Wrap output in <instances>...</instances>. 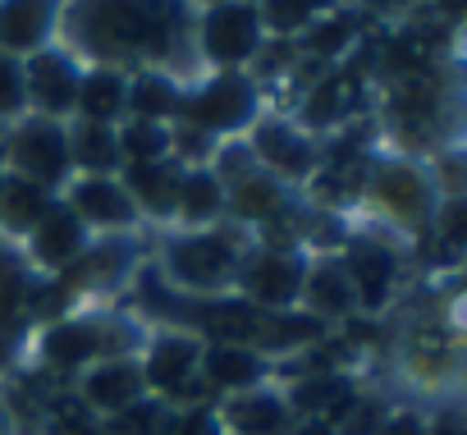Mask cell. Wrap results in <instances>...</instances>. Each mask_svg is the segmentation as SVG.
Returning a JSON list of instances; mask_svg holds the SVG:
<instances>
[{"instance_id":"obj_27","label":"cell","mask_w":467,"mask_h":435,"mask_svg":"<svg viewBox=\"0 0 467 435\" xmlns=\"http://www.w3.org/2000/svg\"><path fill=\"white\" fill-rule=\"evenodd\" d=\"M321 10L326 5H317V0H257L262 33H266V42H280V47H294L321 19Z\"/></svg>"},{"instance_id":"obj_13","label":"cell","mask_w":467,"mask_h":435,"mask_svg":"<svg viewBox=\"0 0 467 435\" xmlns=\"http://www.w3.org/2000/svg\"><path fill=\"white\" fill-rule=\"evenodd\" d=\"M202 394L206 399H234V394H248L257 385L280 380V362L266 357L253 344H234V339H206L202 344V367H197Z\"/></svg>"},{"instance_id":"obj_6","label":"cell","mask_w":467,"mask_h":435,"mask_svg":"<svg viewBox=\"0 0 467 435\" xmlns=\"http://www.w3.org/2000/svg\"><path fill=\"white\" fill-rule=\"evenodd\" d=\"M202 335L188 330V326H151L147 344L138 348V367H142V385L151 399L170 403V408H188V403H202V380H197V367H202Z\"/></svg>"},{"instance_id":"obj_9","label":"cell","mask_w":467,"mask_h":435,"mask_svg":"<svg viewBox=\"0 0 467 435\" xmlns=\"http://www.w3.org/2000/svg\"><path fill=\"white\" fill-rule=\"evenodd\" d=\"M248 151H253V165L271 179H280L285 188L303 192L317 170H321V138H312L289 110L271 106L253 129H248Z\"/></svg>"},{"instance_id":"obj_10","label":"cell","mask_w":467,"mask_h":435,"mask_svg":"<svg viewBox=\"0 0 467 435\" xmlns=\"http://www.w3.org/2000/svg\"><path fill=\"white\" fill-rule=\"evenodd\" d=\"M0 170H10L19 179H33V183H42V188H51L60 197L65 183L74 179L69 124L42 119V115H24L19 124L5 129V142H0Z\"/></svg>"},{"instance_id":"obj_28","label":"cell","mask_w":467,"mask_h":435,"mask_svg":"<svg viewBox=\"0 0 467 435\" xmlns=\"http://www.w3.org/2000/svg\"><path fill=\"white\" fill-rule=\"evenodd\" d=\"M28 115V78H24V60L0 56V129H10Z\"/></svg>"},{"instance_id":"obj_24","label":"cell","mask_w":467,"mask_h":435,"mask_svg":"<svg viewBox=\"0 0 467 435\" xmlns=\"http://www.w3.org/2000/svg\"><path fill=\"white\" fill-rule=\"evenodd\" d=\"M56 202H60V197H56L51 188H42V183H33V179H19V174H10V170H0V234L15 239V243H24V239L33 234V225L42 221Z\"/></svg>"},{"instance_id":"obj_29","label":"cell","mask_w":467,"mask_h":435,"mask_svg":"<svg viewBox=\"0 0 467 435\" xmlns=\"http://www.w3.org/2000/svg\"><path fill=\"white\" fill-rule=\"evenodd\" d=\"M170 435H224V421H220L215 399H202V403L174 408V426H170Z\"/></svg>"},{"instance_id":"obj_2","label":"cell","mask_w":467,"mask_h":435,"mask_svg":"<svg viewBox=\"0 0 467 435\" xmlns=\"http://www.w3.org/2000/svg\"><path fill=\"white\" fill-rule=\"evenodd\" d=\"M151 326L129 307V303H106V307H74L28 335L24 348H33L37 376H56L69 385L78 371L106 362V357H138L147 344Z\"/></svg>"},{"instance_id":"obj_14","label":"cell","mask_w":467,"mask_h":435,"mask_svg":"<svg viewBox=\"0 0 467 435\" xmlns=\"http://www.w3.org/2000/svg\"><path fill=\"white\" fill-rule=\"evenodd\" d=\"M24 78H28V115L60 119V124L74 119L83 60H78L69 47H51V51L24 60Z\"/></svg>"},{"instance_id":"obj_15","label":"cell","mask_w":467,"mask_h":435,"mask_svg":"<svg viewBox=\"0 0 467 435\" xmlns=\"http://www.w3.org/2000/svg\"><path fill=\"white\" fill-rule=\"evenodd\" d=\"M69 389H74V399L83 403V412L97 417V421H115V417L129 412L138 399H147L138 357H106V362L78 371V376L69 380Z\"/></svg>"},{"instance_id":"obj_20","label":"cell","mask_w":467,"mask_h":435,"mask_svg":"<svg viewBox=\"0 0 467 435\" xmlns=\"http://www.w3.org/2000/svg\"><path fill=\"white\" fill-rule=\"evenodd\" d=\"M215 408H220L224 435H289L294 430V412L285 403L280 380L257 385L248 394H234V399H220Z\"/></svg>"},{"instance_id":"obj_21","label":"cell","mask_w":467,"mask_h":435,"mask_svg":"<svg viewBox=\"0 0 467 435\" xmlns=\"http://www.w3.org/2000/svg\"><path fill=\"white\" fill-rule=\"evenodd\" d=\"M124 115H129V69L124 65H83L74 119L115 129Z\"/></svg>"},{"instance_id":"obj_7","label":"cell","mask_w":467,"mask_h":435,"mask_svg":"<svg viewBox=\"0 0 467 435\" xmlns=\"http://www.w3.org/2000/svg\"><path fill=\"white\" fill-rule=\"evenodd\" d=\"M339 266L353 285V298H358V316H371L380 321L394 303H399V285H403V243L385 239V234H371V230H353L339 239Z\"/></svg>"},{"instance_id":"obj_26","label":"cell","mask_w":467,"mask_h":435,"mask_svg":"<svg viewBox=\"0 0 467 435\" xmlns=\"http://www.w3.org/2000/svg\"><path fill=\"white\" fill-rule=\"evenodd\" d=\"M115 142H119V161H124V165H156V161H170L174 124L119 119V124H115Z\"/></svg>"},{"instance_id":"obj_30","label":"cell","mask_w":467,"mask_h":435,"mask_svg":"<svg viewBox=\"0 0 467 435\" xmlns=\"http://www.w3.org/2000/svg\"><path fill=\"white\" fill-rule=\"evenodd\" d=\"M371 435H426V403H412V399L394 403L389 399V408L380 412Z\"/></svg>"},{"instance_id":"obj_25","label":"cell","mask_w":467,"mask_h":435,"mask_svg":"<svg viewBox=\"0 0 467 435\" xmlns=\"http://www.w3.org/2000/svg\"><path fill=\"white\" fill-rule=\"evenodd\" d=\"M69 161H74V174H119L124 161H119L115 129L69 119Z\"/></svg>"},{"instance_id":"obj_8","label":"cell","mask_w":467,"mask_h":435,"mask_svg":"<svg viewBox=\"0 0 467 435\" xmlns=\"http://www.w3.org/2000/svg\"><path fill=\"white\" fill-rule=\"evenodd\" d=\"M307 248H262L248 243L239 262V280H234V298L248 303L253 312L266 316H289L303 307V280H307Z\"/></svg>"},{"instance_id":"obj_16","label":"cell","mask_w":467,"mask_h":435,"mask_svg":"<svg viewBox=\"0 0 467 435\" xmlns=\"http://www.w3.org/2000/svg\"><path fill=\"white\" fill-rule=\"evenodd\" d=\"M88 248H92V234L65 202H56L24 239V257H28L33 275H42V280H60Z\"/></svg>"},{"instance_id":"obj_31","label":"cell","mask_w":467,"mask_h":435,"mask_svg":"<svg viewBox=\"0 0 467 435\" xmlns=\"http://www.w3.org/2000/svg\"><path fill=\"white\" fill-rule=\"evenodd\" d=\"M426 435H467V417L458 399L426 403Z\"/></svg>"},{"instance_id":"obj_17","label":"cell","mask_w":467,"mask_h":435,"mask_svg":"<svg viewBox=\"0 0 467 435\" xmlns=\"http://www.w3.org/2000/svg\"><path fill=\"white\" fill-rule=\"evenodd\" d=\"M60 0H0V56L33 60L60 47Z\"/></svg>"},{"instance_id":"obj_12","label":"cell","mask_w":467,"mask_h":435,"mask_svg":"<svg viewBox=\"0 0 467 435\" xmlns=\"http://www.w3.org/2000/svg\"><path fill=\"white\" fill-rule=\"evenodd\" d=\"M303 211V197L294 188H285L280 179L262 174L257 165L248 174H239L234 183H224V225L244 230L248 239L280 225V221H294Z\"/></svg>"},{"instance_id":"obj_1","label":"cell","mask_w":467,"mask_h":435,"mask_svg":"<svg viewBox=\"0 0 467 435\" xmlns=\"http://www.w3.org/2000/svg\"><path fill=\"white\" fill-rule=\"evenodd\" d=\"M440 202H444V188L435 179L431 156L376 147L367 156L358 206H353L348 221L358 230H371V234H385V239L412 248L431 234V221H435Z\"/></svg>"},{"instance_id":"obj_3","label":"cell","mask_w":467,"mask_h":435,"mask_svg":"<svg viewBox=\"0 0 467 435\" xmlns=\"http://www.w3.org/2000/svg\"><path fill=\"white\" fill-rule=\"evenodd\" d=\"M248 234L234 225L215 230H170L151 239V271L161 285L183 298V303H215L234 298V280H239V262L248 253Z\"/></svg>"},{"instance_id":"obj_19","label":"cell","mask_w":467,"mask_h":435,"mask_svg":"<svg viewBox=\"0 0 467 435\" xmlns=\"http://www.w3.org/2000/svg\"><path fill=\"white\" fill-rule=\"evenodd\" d=\"M142 225L151 234H165L174 225V202H179V179H183V165L170 156V161H156V165H124L119 170Z\"/></svg>"},{"instance_id":"obj_5","label":"cell","mask_w":467,"mask_h":435,"mask_svg":"<svg viewBox=\"0 0 467 435\" xmlns=\"http://www.w3.org/2000/svg\"><path fill=\"white\" fill-rule=\"evenodd\" d=\"M275 101L266 97V88L253 74H202L183 88V106H179V129H192L202 138L234 142L248 138V129L271 110Z\"/></svg>"},{"instance_id":"obj_18","label":"cell","mask_w":467,"mask_h":435,"mask_svg":"<svg viewBox=\"0 0 467 435\" xmlns=\"http://www.w3.org/2000/svg\"><path fill=\"white\" fill-rule=\"evenodd\" d=\"M298 312H307L326 330H344L358 316V298H353V285H348L335 248H317L312 253L307 280H303V307Z\"/></svg>"},{"instance_id":"obj_23","label":"cell","mask_w":467,"mask_h":435,"mask_svg":"<svg viewBox=\"0 0 467 435\" xmlns=\"http://www.w3.org/2000/svg\"><path fill=\"white\" fill-rule=\"evenodd\" d=\"M183 78L156 69V65H138L129 69V115L124 119H151V124H174L179 106H183Z\"/></svg>"},{"instance_id":"obj_11","label":"cell","mask_w":467,"mask_h":435,"mask_svg":"<svg viewBox=\"0 0 467 435\" xmlns=\"http://www.w3.org/2000/svg\"><path fill=\"white\" fill-rule=\"evenodd\" d=\"M60 202L88 225L92 239H124V234H151L124 188L119 174H74L60 192Z\"/></svg>"},{"instance_id":"obj_4","label":"cell","mask_w":467,"mask_h":435,"mask_svg":"<svg viewBox=\"0 0 467 435\" xmlns=\"http://www.w3.org/2000/svg\"><path fill=\"white\" fill-rule=\"evenodd\" d=\"M188 42L197 74H253L266 51L257 0H211L188 10Z\"/></svg>"},{"instance_id":"obj_22","label":"cell","mask_w":467,"mask_h":435,"mask_svg":"<svg viewBox=\"0 0 467 435\" xmlns=\"http://www.w3.org/2000/svg\"><path fill=\"white\" fill-rule=\"evenodd\" d=\"M215 225H224V183L215 179L211 165H183L170 230H188L192 234V230H215Z\"/></svg>"}]
</instances>
